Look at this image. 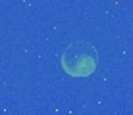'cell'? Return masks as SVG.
I'll return each instance as SVG.
<instances>
[{
    "label": "cell",
    "mask_w": 133,
    "mask_h": 115,
    "mask_svg": "<svg viewBox=\"0 0 133 115\" xmlns=\"http://www.w3.org/2000/svg\"><path fill=\"white\" fill-rule=\"evenodd\" d=\"M60 62L68 75L89 77L91 73H95V69L98 65V54H97V48L91 42L75 40L64 50Z\"/></svg>",
    "instance_id": "6da1fadb"
}]
</instances>
